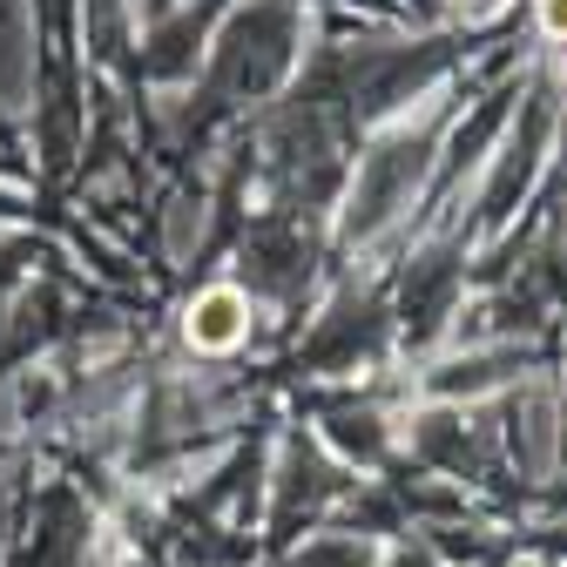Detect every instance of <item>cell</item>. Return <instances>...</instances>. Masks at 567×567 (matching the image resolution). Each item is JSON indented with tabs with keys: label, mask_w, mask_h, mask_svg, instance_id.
I'll list each match as a JSON object with an SVG mask.
<instances>
[{
	"label": "cell",
	"mask_w": 567,
	"mask_h": 567,
	"mask_svg": "<svg viewBox=\"0 0 567 567\" xmlns=\"http://www.w3.org/2000/svg\"><path fill=\"white\" fill-rule=\"evenodd\" d=\"M189 338H196V344H230V338H237V298H230V291L203 298V311L189 318Z\"/></svg>",
	"instance_id": "cell-1"
},
{
	"label": "cell",
	"mask_w": 567,
	"mask_h": 567,
	"mask_svg": "<svg viewBox=\"0 0 567 567\" xmlns=\"http://www.w3.org/2000/svg\"><path fill=\"white\" fill-rule=\"evenodd\" d=\"M547 21H554V34H567V0H547Z\"/></svg>",
	"instance_id": "cell-2"
}]
</instances>
